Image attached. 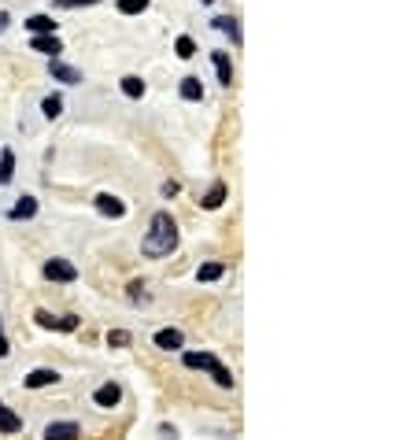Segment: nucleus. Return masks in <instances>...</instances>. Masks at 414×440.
<instances>
[{
  "label": "nucleus",
  "instance_id": "1",
  "mask_svg": "<svg viewBox=\"0 0 414 440\" xmlns=\"http://www.w3.org/2000/svg\"><path fill=\"white\" fill-rule=\"evenodd\" d=\"M174 248H178V226H174V218L167 211H155L148 233H144V241H141V252L148 255V259H163V255H170Z\"/></svg>",
  "mask_w": 414,
  "mask_h": 440
},
{
  "label": "nucleus",
  "instance_id": "2",
  "mask_svg": "<svg viewBox=\"0 0 414 440\" xmlns=\"http://www.w3.org/2000/svg\"><path fill=\"white\" fill-rule=\"evenodd\" d=\"M181 363H185L189 370H207L211 378H215V385H222V389H233V374H229L211 352H185V359H181Z\"/></svg>",
  "mask_w": 414,
  "mask_h": 440
},
{
  "label": "nucleus",
  "instance_id": "3",
  "mask_svg": "<svg viewBox=\"0 0 414 440\" xmlns=\"http://www.w3.org/2000/svg\"><path fill=\"white\" fill-rule=\"evenodd\" d=\"M44 278L49 281H75L78 278V267L67 259H49L44 263Z\"/></svg>",
  "mask_w": 414,
  "mask_h": 440
},
{
  "label": "nucleus",
  "instance_id": "4",
  "mask_svg": "<svg viewBox=\"0 0 414 440\" xmlns=\"http://www.w3.org/2000/svg\"><path fill=\"white\" fill-rule=\"evenodd\" d=\"M30 49H34V52H44V56H60V52H63V41L56 38V34H34V38H30Z\"/></svg>",
  "mask_w": 414,
  "mask_h": 440
},
{
  "label": "nucleus",
  "instance_id": "5",
  "mask_svg": "<svg viewBox=\"0 0 414 440\" xmlns=\"http://www.w3.org/2000/svg\"><path fill=\"white\" fill-rule=\"evenodd\" d=\"M96 211H100V215H107V218H122L126 204L118 196H112V192H100V196H96Z\"/></svg>",
  "mask_w": 414,
  "mask_h": 440
},
{
  "label": "nucleus",
  "instance_id": "6",
  "mask_svg": "<svg viewBox=\"0 0 414 440\" xmlns=\"http://www.w3.org/2000/svg\"><path fill=\"white\" fill-rule=\"evenodd\" d=\"M118 400H122V389H118L115 381L100 385V389L93 392V403H96V407H118Z\"/></svg>",
  "mask_w": 414,
  "mask_h": 440
},
{
  "label": "nucleus",
  "instance_id": "7",
  "mask_svg": "<svg viewBox=\"0 0 414 440\" xmlns=\"http://www.w3.org/2000/svg\"><path fill=\"white\" fill-rule=\"evenodd\" d=\"M44 437L49 440H75V437H81V426L78 422H52V426L44 429Z\"/></svg>",
  "mask_w": 414,
  "mask_h": 440
},
{
  "label": "nucleus",
  "instance_id": "8",
  "mask_svg": "<svg viewBox=\"0 0 414 440\" xmlns=\"http://www.w3.org/2000/svg\"><path fill=\"white\" fill-rule=\"evenodd\" d=\"M56 381H60V374L49 370V366H38V370L26 374V389H44V385H56Z\"/></svg>",
  "mask_w": 414,
  "mask_h": 440
},
{
  "label": "nucleus",
  "instance_id": "9",
  "mask_svg": "<svg viewBox=\"0 0 414 440\" xmlns=\"http://www.w3.org/2000/svg\"><path fill=\"white\" fill-rule=\"evenodd\" d=\"M49 70H52V78H56V81H67V86H78V81H81V70H75V67H67V63H60L56 56H52V63H49Z\"/></svg>",
  "mask_w": 414,
  "mask_h": 440
},
{
  "label": "nucleus",
  "instance_id": "10",
  "mask_svg": "<svg viewBox=\"0 0 414 440\" xmlns=\"http://www.w3.org/2000/svg\"><path fill=\"white\" fill-rule=\"evenodd\" d=\"M181 344H185V333H181V329H159V333H155V348H167V352H178Z\"/></svg>",
  "mask_w": 414,
  "mask_h": 440
},
{
  "label": "nucleus",
  "instance_id": "11",
  "mask_svg": "<svg viewBox=\"0 0 414 440\" xmlns=\"http://www.w3.org/2000/svg\"><path fill=\"white\" fill-rule=\"evenodd\" d=\"M34 215H38V200H34V196H23L19 204L8 211V218H12V222H26V218H34Z\"/></svg>",
  "mask_w": 414,
  "mask_h": 440
},
{
  "label": "nucleus",
  "instance_id": "12",
  "mask_svg": "<svg viewBox=\"0 0 414 440\" xmlns=\"http://www.w3.org/2000/svg\"><path fill=\"white\" fill-rule=\"evenodd\" d=\"M211 60H215L218 81H222V86H229V81H233V63H229V56H226V52H211Z\"/></svg>",
  "mask_w": 414,
  "mask_h": 440
},
{
  "label": "nucleus",
  "instance_id": "13",
  "mask_svg": "<svg viewBox=\"0 0 414 440\" xmlns=\"http://www.w3.org/2000/svg\"><path fill=\"white\" fill-rule=\"evenodd\" d=\"M19 429H23V418L0 403V433H19Z\"/></svg>",
  "mask_w": 414,
  "mask_h": 440
},
{
  "label": "nucleus",
  "instance_id": "14",
  "mask_svg": "<svg viewBox=\"0 0 414 440\" xmlns=\"http://www.w3.org/2000/svg\"><path fill=\"white\" fill-rule=\"evenodd\" d=\"M222 200H226V185H222V181H215V185L207 189V196L200 200V204H204L207 211H215V207H222Z\"/></svg>",
  "mask_w": 414,
  "mask_h": 440
},
{
  "label": "nucleus",
  "instance_id": "15",
  "mask_svg": "<svg viewBox=\"0 0 414 440\" xmlns=\"http://www.w3.org/2000/svg\"><path fill=\"white\" fill-rule=\"evenodd\" d=\"M15 178V155L12 152H0V185H8V181Z\"/></svg>",
  "mask_w": 414,
  "mask_h": 440
},
{
  "label": "nucleus",
  "instance_id": "16",
  "mask_svg": "<svg viewBox=\"0 0 414 440\" xmlns=\"http://www.w3.org/2000/svg\"><path fill=\"white\" fill-rule=\"evenodd\" d=\"M215 30L229 34V41L241 44V26H237V19H229V15H222V19H215Z\"/></svg>",
  "mask_w": 414,
  "mask_h": 440
},
{
  "label": "nucleus",
  "instance_id": "17",
  "mask_svg": "<svg viewBox=\"0 0 414 440\" xmlns=\"http://www.w3.org/2000/svg\"><path fill=\"white\" fill-rule=\"evenodd\" d=\"M222 274H226V263H204L196 270V281H218Z\"/></svg>",
  "mask_w": 414,
  "mask_h": 440
},
{
  "label": "nucleus",
  "instance_id": "18",
  "mask_svg": "<svg viewBox=\"0 0 414 440\" xmlns=\"http://www.w3.org/2000/svg\"><path fill=\"white\" fill-rule=\"evenodd\" d=\"M26 30H34V34H56V23H52L49 15H34V19H26Z\"/></svg>",
  "mask_w": 414,
  "mask_h": 440
},
{
  "label": "nucleus",
  "instance_id": "19",
  "mask_svg": "<svg viewBox=\"0 0 414 440\" xmlns=\"http://www.w3.org/2000/svg\"><path fill=\"white\" fill-rule=\"evenodd\" d=\"M200 96H204L200 78H181V100H200Z\"/></svg>",
  "mask_w": 414,
  "mask_h": 440
},
{
  "label": "nucleus",
  "instance_id": "20",
  "mask_svg": "<svg viewBox=\"0 0 414 440\" xmlns=\"http://www.w3.org/2000/svg\"><path fill=\"white\" fill-rule=\"evenodd\" d=\"M122 93L130 96V100H137V96H144V81L137 78V75H126V78H122Z\"/></svg>",
  "mask_w": 414,
  "mask_h": 440
},
{
  "label": "nucleus",
  "instance_id": "21",
  "mask_svg": "<svg viewBox=\"0 0 414 440\" xmlns=\"http://www.w3.org/2000/svg\"><path fill=\"white\" fill-rule=\"evenodd\" d=\"M41 112H44V118H60L63 115V96H44Z\"/></svg>",
  "mask_w": 414,
  "mask_h": 440
},
{
  "label": "nucleus",
  "instance_id": "22",
  "mask_svg": "<svg viewBox=\"0 0 414 440\" xmlns=\"http://www.w3.org/2000/svg\"><path fill=\"white\" fill-rule=\"evenodd\" d=\"M148 4H152V0H118V12H122V15H141Z\"/></svg>",
  "mask_w": 414,
  "mask_h": 440
},
{
  "label": "nucleus",
  "instance_id": "23",
  "mask_svg": "<svg viewBox=\"0 0 414 440\" xmlns=\"http://www.w3.org/2000/svg\"><path fill=\"white\" fill-rule=\"evenodd\" d=\"M174 52H178L181 60H192V56H196V41H192V38H178V41H174Z\"/></svg>",
  "mask_w": 414,
  "mask_h": 440
},
{
  "label": "nucleus",
  "instance_id": "24",
  "mask_svg": "<svg viewBox=\"0 0 414 440\" xmlns=\"http://www.w3.org/2000/svg\"><path fill=\"white\" fill-rule=\"evenodd\" d=\"M130 341H133V337L126 333V329H112V333H107V344H112V348H126Z\"/></svg>",
  "mask_w": 414,
  "mask_h": 440
},
{
  "label": "nucleus",
  "instance_id": "25",
  "mask_svg": "<svg viewBox=\"0 0 414 440\" xmlns=\"http://www.w3.org/2000/svg\"><path fill=\"white\" fill-rule=\"evenodd\" d=\"M56 329H63V333L78 329V315H63V318H56Z\"/></svg>",
  "mask_w": 414,
  "mask_h": 440
},
{
  "label": "nucleus",
  "instance_id": "26",
  "mask_svg": "<svg viewBox=\"0 0 414 440\" xmlns=\"http://www.w3.org/2000/svg\"><path fill=\"white\" fill-rule=\"evenodd\" d=\"M34 318H38V326H41V329H56V318H52L49 311H38Z\"/></svg>",
  "mask_w": 414,
  "mask_h": 440
},
{
  "label": "nucleus",
  "instance_id": "27",
  "mask_svg": "<svg viewBox=\"0 0 414 440\" xmlns=\"http://www.w3.org/2000/svg\"><path fill=\"white\" fill-rule=\"evenodd\" d=\"M96 0H56V8H93Z\"/></svg>",
  "mask_w": 414,
  "mask_h": 440
},
{
  "label": "nucleus",
  "instance_id": "28",
  "mask_svg": "<svg viewBox=\"0 0 414 440\" xmlns=\"http://www.w3.org/2000/svg\"><path fill=\"white\" fill-rule=\"evenodd\" d=\"M178 192H181L178 181H163V196H178Z\"/></svg>",
  "mask_w": 414,
  "mask_h": 440
},
{
  "label": "nucleus",
  "instance_id": "29",
  "mask_svg": "<svg viewBox=\"0 0 414 440\" xmlns=\"http://www.w3.org/2000/svg\"><path fill=\"white\" fill-rule=\"evenodd\" d=\"M12 352V344H8V337H4V329H0V359H4V355Z\"/></svg>",
  "mask_w": 414,
  "mask_h": 440
},
{
  "label": "nucleus",
  "instance_id": "30",
  "mask_svg": "<svg viewBox=\"0 0 414 440\" xmlns=\"http://www.w3.org/2000/svg\"><path fill=\"white\" fill-rule=\"evenodd\" d=\"M141 289H144L141 281H133V285H130V300H141Z\"/></svg>",
  "mask_w": 414,
  "mask_h": 440
},
{
  "label": "nucleus",
  "instance_id": "31",
  "mask_svg": "<svg viewBox=\"0 0 414 440\" xmlns=\"http://www.w3.org/2000/svg\"><path fill=\"white\" fill-rule=\"evenodd\" d=\"M200 4H211V0H200Z\"/></svg>",
  "mask_w": 414,
  "mask_h": 440
}]
</instances>
